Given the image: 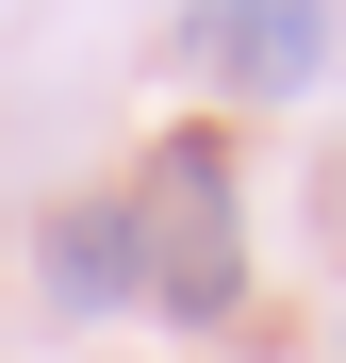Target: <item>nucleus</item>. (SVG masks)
I'll return each mask as SVG.
<instances>
[{"label": "nucleus", "mask_w": 346, "mask_h": 363, "mask_svg": "<svg viewBox=\"0 0 346 363\" xmlns=\"http://www.w3.org/2000/svg\"><path fill=\"white\" fill-rule=\"evenodd\" d=\"M115 215H132L149 314H165V330H231V297H248V182H231V149H214V133H165Z\"/></svg>", "instance_id": "nucleus-1"}, {"label": "nucleus", "mask_w": 346, "mask_h": 363, "mask_svg": "<svg viewBox=\"0 0 346 363\" xmlns=\"http://www.w3.org/2000/svg\"><path fill=\"white\" fill-rule=\"evenodd\" d=\"M50 297H67V314H132V297H149V264H132V215H115V199H83L67 231H50Z\"/></svg>", "instance_id": "nucleus-3"}, {"label": "nucleus", "mask_w": 346, "mask_h": 363, "mask_svg": "<svg viewBox=\"0 0 346 363\" xmlns=\"http://www.w3.org/2000/svg\"><path fill=\"white\" fill-rule=\"evenodd\" d=\"M198 67H214V99L297 116L330 83V0H214V17H198Z\"/></svg>", "instance_id": "nucleus-2"}]
</instances>
